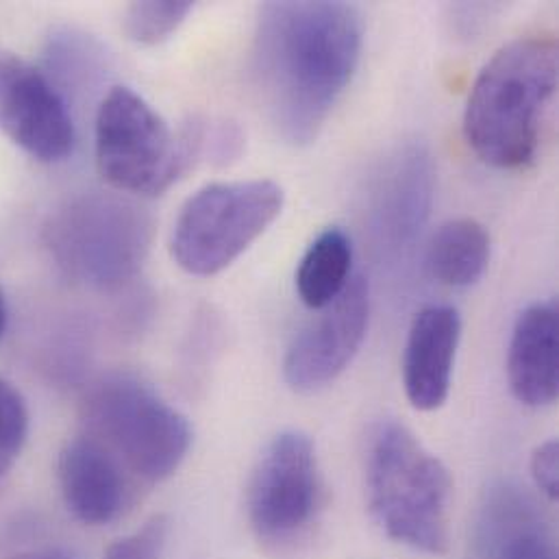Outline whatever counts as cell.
<instances>
[{
  "instance_id": "1",
  "label": "cell",
  "mask_w": 559,
  "mask_h": 559,
  "mask_svg": "<svg viewBox=\"0 0 559 559\" xmlns=\"http://www.w3.org/2000/svg\"><path fill=\"white\" fill-rule=\"evenodd\" d=\"M364 44L348 2H266L260 9L253 72L264 109L294 146L313 142L350 85Z\"/></svg>"
},
{
  "instance_id": "2",
  "label": "cell",
  "mask_w": 559,
  "mask_h": 559,
  "mask_svg": "<svg viewBox=\"0 0 559 559\" xmlns=\"http://www.w3.org/2000/svg\"><path fill=\"white\" fill-rule=\"evenodd\" d=\"M558 70V41L545 33L512 39L481 68L466 103L464 135L484 164L521 170L536 162Z\"/></svg>"
},
{
  "instance_id": "3",
  "label": "cell",
  "mask_w": 559,
  "mask_h": 559,
  "mask_svg": "<svg viewBox=\"0 0 559 559\" xmlns=\"http://www.w3.org/2000/svg\"><path fill=\"white\" fill-rule=\"evenodd\" d=\"M364 484L370 516L390 540L427 556L449 551L451 473L405 425L372 427Z\"/></svg>"
},
{
  "instance_id": "4",
  "label": "cell",
  "mask_w": 559,
  "mask_h": 559,
  "mask_svg": "<svg viewBox=\"0 0 559 559\" xmlns=\"http://www.w3.org/2000/svg\"><path fill=\"white\" fill-rule=\"evenodd\" d=\"M155 221L122 192H83L63 201L44 225L55 266L74 283L111 292L133 280L153 245Z\"/></svg>"
},
{
  "instance_id": "5",
  "label": "cell",
  "mask_w": 559,
  "mask_h": 559,
  "mask_svg": "<svg viewBox=\"0 0 559 559\" xmlns=\"http://www.w3.org/2000/svg\"><path fill=\"white\" fill-rule=\"evenodd\" d=\"M83 433L100 442L135 484L173 477L192 447L190 420L135 374H109L83 399Z\"/></svg>"
},
{
  "instance_id": "6",
  "label": "cell",
  "mask_w": 559,
  "mask_h": 559,
  "mask_svg": "<svg viewBox=\"0 0 559 559\" xmlns=\"http://www.w3.org/2000/svg\"><path fill=\"white\" fill-rule=\"evenodd\" d=\"M283 201L280 183L269 179L205 186L179 212L170 238L173 260L194 277L223 273L269 231Z\"/></svg>"
},
{
  "instance_id": "7",
  "label": "cell",
  "mask_w": 559,
  "mask_h": 559,
  "mask_svg": "<svg viewBox=\"0 0 559 559\" xmlns=\"http://www.w3.org/2000/svg\"><path fill=\"white\" fill-rule=\"evenodd\" d=\"M100 177L129 197H162L192 164L183 135L133 90L111 87L94 127Z\"/></svg>"
},
{
  "instance_id": "8",
  "label": "cell",
  "mask_w": 559,
  "mask_h": 559,
  "mask_svg": "<svg viewBox=\"0 0 559 559\" xmlns=\"http://www.w3.org/2000/svg\"><path fill=\"white\" fill-rule=\"evenodd\" d=\"M322 508V477L311 438L287 429L271 440L249 481L247 510L258 540L292 545L316 523Z\"/></svg>"
},
{
  "instance_id": "9",
  "label": "cell",
  "mask_w": 559,
  "mask_h": 559,
  "mask_svg": "<svg viewBox=\"0 0 559 559\" xmlns=\"http://www.w3.org/2000/svg\"><path fill=\"white\" fill-rule=\"evenodd\" d=\"M309 320L287 346L283 379L294 392H318L333 383L357 355L370 318V294L364 277H353L344 292Z\"/></svg>"
},
{
  "instance_id": "10",
  "label": "cell",
  "mask_w": 559,
  "mask_h": 559,
  "mask_svg": "<svg viewBox=\"0 0 559 559\" xmlns=\"http://www.w3.org/2000/svg\"><path fill=\"white\" fill-rule=\"evenodd\" d=\"M0 131L44 164L63 162L76 142L66 96L41 70L13 55H0Z\"/></svg>"
},
{
  "instance_id": "11",
  "label": "cell",
  "mask_w": 559,
  "mask_h": 559,
  "mask_svg": "<svg viewBox=\"0 0 559 559\" xmlns=\"http://www.w3.org/2000/svg\"><path fill=\"white\" fill-rule=\"evenodd\" d=\"M436 166L423 144L390 153L372 175L366 197V225L385 255L407 251L420 236L433 203Z\"/></svg>"
},
{
  "instance_id": "12",
  "label": "cell",
  "mask_w": 559,
  "mask_h": 559,
  "mask_svg": "<svg viewBox=\"0 0 559 559\" xmlns=\"http://www.w3.org/2000/svg\"><path fill=\"white\" fill-rule=\"evenodd\" d=\"M57 479L68 512L90 527L118 521L138 492V484L120 462L83 431L61 449Z\"/></svg>"
},
{
  "instance_id": "13",
  "label": "cell",
  "mask_w": 559,
  "mask_h": 559,
  "mask_svg": "<svg viewBox=\"0 0 559 559\" xmlns=\"http://www.w3.org/2000/svg\"><path fill=\"white\" fill-rule=\"evenodd\" d=\"M462 318L451 305H431L416 313L403 355V385L412 407L433 412L451 392Z\"/></svg>"
},
{
  "instance_id": "14",
  "label": "cell",
  "mask_w": 559,
  "mask_h": 559,
  "mask_svg": "<svg viewBox=\"0 0 559 559\" xmlns=\"http://www.w3.org/2000/svg\"><path fill=\"white\" fill-rule=\"evenodd\" d=\"M558 302L530 305L516 318L508 353V379L519 403L547 407L558 399Z\"/></svg>"
},
{
  "instance_id": "15",
  "label": "cell",
  "mask_w": 559,
  "mask_h": 559,
  "mask_svg": "<svg viewBox=\"0 0 559 559\" xmlns=\"http://www.w3.org/2000/svg\"><path fill=\"white\" fill-rule=\"evenodd\" d=\"M427 264L436 280L449 287L479 283L490 264V234L473 218L444 223L427 251Z\"/></svg>"
},
{
  "instance_id": "16",
  "label": "cell",
  "mask_w": 559,
  "mask_h": 559,
  "mask_svg": "<svg viewBox=\"0 0 559 559\" xmlns=\"http://www.w3.org/2000/svg\"><path fill=\"white\" fill-rule=\"evenodd\" d=\"M353 269V242L340 227L324 229L305 251L298 271L296 289L309 309L331 305L348 285Z\"/></svg>"
},
{
  "instance_id": "17",
  "label": "cell",
  "mask_w": 559,
  "mask_h": 559,
  "mask_svg": "<svg viewBox=\"0 0 559 559\" xmlns=\"http://www.w3.org/2000/svg\"><path fill=\"white\" fill-rule=\"evenodd\" d=\"M46 66L50 70L46 76L59 92L61 87L81 92L105 74L107 52L92 35L74 28H61L48 37Z\"/></svg>"
},
{
  "instance_id": "18",
  "label": "cell",
  "mask_w": 559,
  "mask_h": 559,
  "mask_svg": "<svg viewBox=\"0 0 559 559\" xmlns=\"http://www.w3.org/2000/svg\"><path fill=\"white\" fill-rule=\"evenodd\" d=\"M192 9L194 4L188 0L133 2L124 11V33L142 46L164 44L179 31Z\"/></svg>"
},
{
  "instance_id": "19",
  "label": "cell",
  "mask_w": 559,
  "mask_h": 559,
  "mask_svg": "<svg viewBox=\"0 0 559 559\" xmlns=\"http://www.w3.org/2000/svg\"><path fill=\"white\" fill-rule=\"evenodd\" d=\"M28 438V409L22 394L0 377V477L7 475Z\"/></svg>"
},
{
  "instance_id": "20",
  "label": "cell",
  "mask_w": 559,
  "mask_h": 559,
  "mask_svg": "<svg viewBox=\"0 0 559 559\" xmlns=\"http://www.w3.org/2000/svg\"><path fill=\"white\" fill-rule=\"evenodd\" d=\"M170 534V521L166 516H153L138 532L116 540L105 559H162L166 551V540Z\"/></svg>"
},
{
  "instance_id": "21",
  "label": "cell",
  "mask_w": 559,
  "mask_h": 559,
  "mask_svg": "<svg viewBox=\"0 0 559 559\" xmlns=\"http://www.w3.org/2000/svg\"><path fill=\"white\" fill-rule=\"evenodd\" d=\"M497 559H558L551 538L540 530L523 527L508 534L499 547Z\"/></svg>"
},
{
  "instance_id": "22",
  "label": "cell",
  "mask_w": 559,
  "mask_h": 559,
  "mask_svg": "<svg viewBox=\"0 0 559 559\" xmlns=\"http://www.w3.org/2000/svg\"><path fill=\"white\" fill-rule=\"evenodd\" d=\"M532 477L536 488L556 501L559 495V444L558 440L543 442L532 455Z\"/></svg>"
},
{
  "instance_id": "23",
  "label": "cell",
  "mask_w": 559,
  "mask_h": 559,
  "mask_svg": "<svg viewBox=\"0 0 559 559\" xmlns=\"http://www.w3.org/2000/svg\"><path fill=\"white\" fill-rule=\"evenodd\" d=\"M9 559H83L81 554H76L74 549L70 547H61V545H55V547H39V549H28V551H22V554H15Z\"/></svg>"
},
{
  "instance_id": "24",
  "label": "cell",
  "mask_w": 559,
  "mask_h": 559,
  "mask_svg": "<svg viewBox=\"0 0 559 559\" xmlns=\"http://www.w3.org/2000/svg\"><path fill=\"white\" fill-rule=\"evenodd\" d=\"M7 329V305H4V296H2V289H0V337Z\"/></svg>"
}]
</instances>
